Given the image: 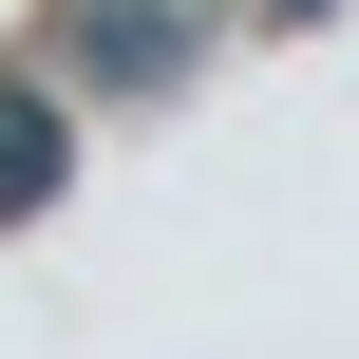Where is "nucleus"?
<instances>
[{
	"instance_id": "obj_1",
	"label": "nucleus",
	"mask_w": 359,
	"mask_h": 359,
	"mask_svg": "<svg viewBox=\"0 0 359 359\" xmlns=\"http://www.w3.org/2000/svg\"><path fill=\"white\" fill-rule=\"evenodd\" d=\"M38 189H57V114H38V95H0V208H38Z\"/></svg>"
}]
</instances>
